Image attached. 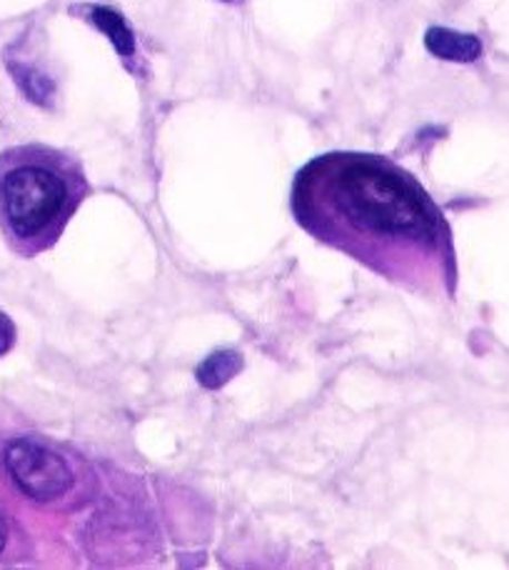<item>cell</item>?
<instances>
[{"label":"cell","instance_id":"obj_9","mask_svg":"<svg viewBox=\"0 0 509 570\" xmlns=\"http://www.w3.org/2000/svg\"><path fill=\"white\" fill-rule=\"evenodd\" d=\"M6 541H8V531H6L3 518H0V551H3V548H6Z\"/></svg>","mask_w":509,"mask_h":570},{"label":"cell","instance_id":"obj_4","mask_svg":"<svg viewBox=\"0 0 509 570\" xmlns=\"http://www.w3.org/2000/svg\"><path fill=\"white\" fill-rule=\"evenodd\" d=\"M425 46L435 58L452 60V63H472V60L482 56L480 38L440 26L427 30Z\"/></svg>","mask_w":509,"mask_h":570},{"label":"cell","instance_id":"obj_1","mask_svg":"<svg viewBox=\"0 0 509 570\" xmlns=\"http://www.w3.org/2000/svg\"><path fill=\"white\" fill-rule=\"evenodd\" d=\"M292 213L310 236L417 291L450 261L440 208L385 158L335 153L312 160L292 186Z\"/></svg>","mask_w":509,"mask_h":570},{"label":"cell","instance_id":"obj_2","mask_svg":"<svg viewBox=\"0 0 509 570\" xmlns=\"http://www.w3.org/2000/svg\"><path fill=\"white\" fill-rule=\"evenodd\" d=\"M88 196V180L76 160L40 153L0 176V208L10 236L36 248L58 240Z\"/></svg>","mask_w":509,"mask_h":570},{"label":"cell","instance_id":"obj_6","mask_svg":"<svg viewBox=\"0 0 509 570\" xmlns=\"http://www.w3.org/2000/svg\"><path fill=\"white\" fill-rule=\"evenodd\" d=\"M90 18H93V23L108 36V40L113 43L120 56H132V50H136V38H132V30L128 28L126 18L120 16L118 10L108 6H96L90 10Z\"/></svg>","mask_w":509,"mask_h":570},{"label":"cell","instance_id":"obj_3","mask_svg":"<svg viewBox=\"0 0 509 570\" xmlns=\"http://www.w3.org/2000/svg\"><path fill=\"white\" fill-rule=\"evenodd\" d=\"M3 461L16 485L33 501H56L73 485V471L63 458L28 438L8 443Z\"/></svg>","mask_w":509,"mask_h":570},{"label":"cell","instance_id":"obj_8","mask_svg":"<svg viewBox=\"0 0 509 570\" xmlns=\"http://www.w3.org/2000/svg\"><path fill=\"white\" fill-rule=\"evenodd\" d=\"M16 343V328L6 313H0V355L10 351V345Z\"/></svg>","mask_w":509,"mask_h":570},{"label":"cell","instance_id":"obj_5","mask_svg":"<svg viewBox=\"0 0 509 570\" xmlns=\"http://www.w3.org/2000/svg\"><path fill=\"white\" fill-rule=\"evenodd\" d=\"M242 371V355L238 351H216L198 365L196 379L202 389L216 391L230 383Z\"/></svg>","mask_w":509,"mask_h":570},{"label":"cell","instance_id":"obj_7","mask_svg":"<svg viewBox=\"0 0 509 570\" xmlns=\"http://www.w3.org/2000/svg\"><path fill=\"white\" fill-rule=\"evenodd\" d=\"M18 86L23 88V94L38 106H50V100L56 96V83L50 80L43 70L33 66H10Z\"/></svg>","mask_w":509,"mask_h":570}]
</instances>
